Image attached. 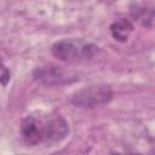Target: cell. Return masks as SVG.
Here are the masks:
<instances>
[{"label": "cell", "instance_id": "cell-1", "mask_svg": "<svg viewBox=\"0 0 155 155\" xmlns=\"http://www.w3.org/2000/svg\"><path fill=\"white\" fill-rule=\"evenodd\" d=\"M98 51L92 44H87L81 40H61L52 45V54L63 62H80L92 58Z\"/></svg>", "mask_w": 155, "mask_h": 155}, {"label": "cell", "instance_id": "cell-2", "mask_svg": "<svg viewBox=\"0 0 155 155\" xmlns=\"http://www.w3.org/2000/svg\"><path fill=\"white\" fill-rule=\"evenodd\" d=\"M113 98V92L109 86L96 85L86 87L76 92L71 97V103L80 108H96L108 104Z\"/></svg>", "mask_w": 155, "mask_h": 155}, {"label": "cell", "instance_id": "cell-3", "mask_svg": "<svg viewBox=\"0 0 155 155\" xmlns=\"http://www.w3.org/2000/svg\"><path fill=\"white\" fill-rule=\"evenodd\" d=\"M34 78L38 81H41L46 85L67 84L76 79V76L71 71L65 70L63 67L58 65H45L38 68L34 71Z\"/></svg>", "mask_w": 155, "mask_h": 155}, {"label": "cell", "instance_id": "cell-4", "mask_svg": "<svg viewBox=\"0 0 155 155\" xmlns=\"http://www.w3.org/2000/svg\"><path fill=\"white\" fill-rule=\"evenodd\" d=\"M21 134L25 143L35 145L44 139V126L38 119L28 116L22 120Z\"/></svg>", "mask_w": 155, "mask_h": 155}, {"label": "cell", "instance_id": "cell-5", "mask_svg": "<svg viewBox=\"0 0 155 155\" xmlns=\"http://www.w3.org/2000/svg\"><path fill=\"white\" fill-rule=\"evenodd\" d=\"M69 127L65 120L56 117L50 120L44 126V139L48 142H59L68 136Z\"/></svg>", "mask_w": 155, "mask_h": 155}, {"label": "cell", "instance_id": "cell-6", "mask_svg": "<svg viewBox=\"0 0 155 155\" xmlns=\"http://www.w3.org/2000/svg\"><path fill=\"white\" fill-rule=\"evenodd\" d=\"M132 30H133V24L126 18H120L110 25V31L113 38L119 41H126L130 34L132 33Z\"/></svg>", "mask_w": 155, "mask_h": 155}, {"label": "cell", "instance_id": "cell-7", "mask_svg": "<svg viewBox=\"0 0 155 155\" xmlns=\"http://www.w3.org/2000/svg\"><path fill=\"white\" fill-rule=\"evenodd\" d=\"M10 80V71L8 69L5 67V64L2 63V59L0 57V82L2 85H6Z\"/></svg>", "mask_w": 155, "mask_h": 155}]
</instances>
